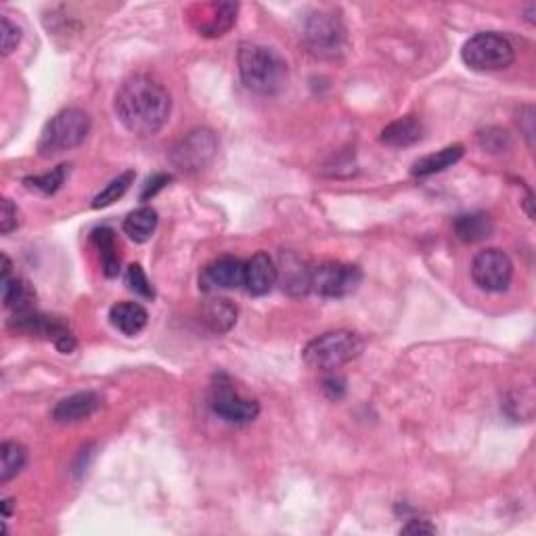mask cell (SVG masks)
I'll return each mask as SVG.
<instances>
[{
	"mask_svg": "<svg viewBox=\"0 0 536 536\" xmlns=\"http://www.w3.org/2000/svg\"><path fill=\"white\" fill-rule=\"evenodd\" d=\"M277 281H279V270L268 254L258 252L243 264V287L249 296H267Z\"/></svg>",
	"mask_w": 536,
	"mask_h": 536,
	"instance_id": "obj_12",
	"label": "cell"
},
{
	"mask_svg": "<svg viewBox=\"0 0 536 536\" xmlns=\"http://www.w3.org/2000/svg\"><path fill=\"white\" fill-rule=\"evenodd\" d=\"M168 182H172V176L170 174H153L151 179H147L145 187L141 191V201H149L158 195L161 189L168 187Z\"/></svg>",
	"mask_w": 536,
	"mask_h": 536,
	"instance_id": "obj_31",
	"label": "cell"
},
{
	"mask_svg": "<svg viewBox=\"0 0 536 536\" xmlns=\"http://www.w3.org/2000/svg\"><path fill=\"white\" fill-rule=\"evenodd\" d=\"M237 65H239L241 83L262 97H273L287 86V61L279 51L268 49V46L241 43L237 51Z\"/></svg>",
	"mask_w": 536,
	"mask_h": 536,
	"instance_id": "obj_2",
	"label": "cell"
},
{
	"mask_svg": "<svg viewBox=\"0 0 536 536\" xmlns=\"http://www.w3.org/2000/svg\"><path fill=\"white\" fill-rule=\"evenodd\" d=\"M365 350L363 337L348 329H336L310 339L302 352L304 363L318 371H334L355 361Z\"/></svg>",
	"mask_w": 536,
	"mask_h": 536,
	"instance_id": "obj_3",
	"label": "cell"
},
{
	"mask_svg": "<svg viewBox=\"0 0 536 536\" xmlns=\"http://www.w3.org/2000/svg\"><path fill=\"white\" fill-rule=\"evenodd\" d=\"M480 142L488 151L499 153L509 149V134L505 131H499V128H488L486 132L480 134Z\"/></svg>",
	"mask_w": 536,
	"mask_h": 536,
	"instance_id": "obj_29",
	"label": "cell"
},
{
	"mask_svg": "<svg viewBox=\"0 0 536 536\" xmlns=\"http://www.w3.org/2000/svg\"><path fill=\"white\" fill-rule=\"evenodd\" d=\"M453 229L463 243H478V241L488 239V237L492 235L494 225H492L491 216L476 212V214L457 216V219H454V222H453Z\"/></svg>",
	"mask_w": 536,
	"mask_h": 536,
	"instance_id": "obj_20",
	"label": "cell"
},
{
	"mask_svg": "<svg viewBox=\"0 0 536 536\" xmlns=\"http://www.w3.org/2000/svg\"><path fill=\"white\" fill-rule=\"evenodd\" d=\"M237 3H216L210 6H201V15L198 24V32L206 38H220L233 28L237 22Z\"/></svg>",
	"mask_w": 536,
	"mask_h": 536,
	"instance_id": "obj_15",
	"label": "cell"
},
{
	"mask_svg": "<svg viewBox=\"0 0 536 536\" xmlns=\"http://www.w3.org/2000/svg\"><path fill=\"white\" fill-rule=\"evenodd\" d=\"M300 38L315 57L336 59L344 53L346 28L336 13L315 11L304 17Z\"/></svg>",
	"mask_w": 536,
	"mask_h": 536,
	"instance_id": "obj_5",
	"label": "cell"
},
{
	"mask_svg": "<svg viewBox=\"0 0 536 536\" xmlns=\"http://www.w3.org/2000/svg\"><path fill=\"white\" fill-rule=\"evenodd\" d=\"M25 461H28V453H25L22 444L3 443V446H0V482L6 484L17 473H22Z\"/></svg>",
	"mask_w": 536,
	"mask_h": 536,
	"instance_id": "obj_23",
	"label": "cell"
},
{
	"mask_svg": "<svg viewBox=\"0 0 536 536\" xmlns=\"http://www.w3.org/2000/svg\"><path fill=\"white\" fill-rule=\"evenodd\" d=\"M363 281V270L355 264L321 262L310 267V291L321 297H346Z\"/></svg>",
	"mask_w": 536,
	"mask_h": 536,
	"instance_id": "obj_9",
	"label": "cell"
},
{
	"mask_svg": "<svg viewBox=\"0 0 536 536\" xmlns=\"http://www.w3.org/2000/svg\"><path fill=\"white\" fill-rule=\"evenodd\" d=\"M88 132H91V118L84 110L78 107H67L46 122L38 139V155L40 158H55L59 153L70 151V149L83 145Z\"/></svg>",
	"mask_w": 536,
	"mask_h": 536,
	"instance_id": "obj_4",
	"label": "cell"
},
{
	"mask_svg": "<svg viewBox=\"0 0 536 536\" xmlns=\"http://www.w3.org/2000/svg\"><path fill=\"white\" fill-rule=\"evenodd\" d=\"M219 151V139L210 128H193L170 151V164L179 172L195 174L208 168Z\"/></svg>",
	"mask_w": 536,
	"mask_h": 536,
	"instance_id": "obj_7",
	"label": "cell"
},
{
	"mask_svg": "<svg viewBox=\"0 0 536 536\" xmlns=\"http://www.w3.org/2000/svg\"><path fill=\"white\" fill-rule=\"evenodd\" d=\"M110 323L120 334L137 336L147 327L149 315L137 302H118L110 310Z\"/></svg>",
	"mask_w": 536,
	"mask_h": 536,
	"instance_id": "obj_16",
	"label": "cell"
},
{
	"mask_svg": "<svg viewBox=\"0 0 536 536\" xmlns=\"http://www.w3.org/2000/svg\"><path fill=\"white\" fill-rule=\"evenodd\" d=\"M422 139H424V124L417 118H413V115L392 122V124L384 128L382 137H379V141H382L384 145L396 147V149L411 147Z\"/></svg>",
	"mask_w": 536,
	"mask_h": 536,
	"instance_id": "obj_17",
	"label": "cell"
},
{
	"mask_svg": "<svg viewBox=\"0 0 536 536\" xmlns=\"http://www.w3.org/2000/svg\"><path fill=\"white\" fill-rule=\"evenodd\" d=\"M19 40H22V30L6 15L0 17V49H3L5 57L17 49Z\"/></svg>",
	"mask_w": 536,
	"mask_h": 536,
	"instance_id": "obj_28",
	"label": "cell"
},
{
	"mask_svg": "<svg viewBox=\"0 0 536 536\" xmlns=\"http://www.w3.org/2000/svg\"><path fill=\"white\" fill-rule=\"evenodd\" d=\"M11 260L3 256V279H0V287H3V302L5 308L15 312V315H25V312L34 310V302H36V294L30 287V283L22 279V277L11 275Z\"/></svg>",
	"mask_w": 536,
	"mask_h": 536,
	"instance_id": "obj_13",
	"label": "cell"
},
{
	"mask_svg": "<svg viewBox=\"0 0 536 536\" xmlns=\"http://www.w3.org/2000/svg\"><path fill=\"white\" fill-rule=\"evenodd\" d=\"M134 179H137V174H134V170H126V172H122L120 176H115V179L107 185L103 191H101L97 198L93 200V208L94 210H101V208H107L115 203L118 200H122L126 195L128 189L132 187Z\"/></svg>",
	"mask_w": 536,
	"mask_h": 536,
	"instance_id": "obj_25",
	"label": "cell"
},
{
	"mask_svg": "<svg viewBox=\"0 0 536 536\" xmlns=\"http://www.w3.org/2000/svg\"><path fill=\"white\" fill-rule=\"evenodd\" d=\"M67 174H70V166H57L46 174L28 176V179H24V185L28 187L30 191H36L40 195H53L63 187Z\"/></svg>",
	"mask_w": 536,
	"mask_h": 536,
	"instance_id": "obj_26",
	"label": "cell"
},
{
	"mask_svg": "<svg viewBox=\"0 0 536 536\" xmlns=\"http://www.w3.org/2000/svg\"><path fill=\"white\" fill-rule=\"evenodd\" d=\"M158 212L153 208L142 206L126 216L122 229H124L128 239H132L134 243H145L151 239L155 229H158Z\"/></svg>",
	"mask_w": 536,
	"mask_h": 536,
	"instance_id": "obj_21",
	"label": "cell"
},
{
	"mask_svg": "<svg viewBox=\"0 0 536 536\" xmlns=\"http://www.w3.org/2000/svg\"><path fill=\"white\" fill-rule=\"evenodd\" d=\"M19 227V212L9 198L3 200V206H0V233L11 235L13 230Z\"/></svg>",
	"mask_w": 536,
	"mask_h": 536,
	"instance_id": "obj_30",
	"label": "cell"
},
{
	"mask_svg": "<svg viewBox=\"0 0 536 536\" xmlns=\"http://www.w3.org/2000/svg\"><path fill=\"white\" fill-rule=\"evenodd\" d=\"M93 241L94 246L99 248L101 252V264H103V273L105 277H118L120 273V258L115 254V239H113V230L112 229H97L93 230Z\"/></svg>",
	"mask_w": 536,
	"mask_h": 536,
	"instance_id": "obj_24",
	"label": "cell"
},
{
	"mask_svg": "<svg viewBox=\"0 0 536 536\" xmlns=\"http://www.w3.org/2000/svg\"><path fill=\"white\" fill-rule=\"evenodd\" d=\"M126 285H128V289H131L134 296L142 297V300H153V297H155L153 285H151V281L147 279L145 270L141 268V264H131V267H128V270H126Z\"/></svg>",
	"mask_w": 536,
	"mask_h": 536,
	"instance_id": "obj_27",
	"label": "cell"
},
{
	"mask_svg": "<svg viewBox=\"0 0 536 536\" xmlns=\"http://www.w3.org/2000/svg\"><path fill=\"white\" fill-rule=\"evenodd\" d=\"M243 264L235 256H220L206 264L200 275V287L203 291H220V289H235L243 285Z\"/></svg>",
	"mask_w": 536,
	"mask_h": 536,
	"instance_id": "obj_11",
	"label": "cell"
},
{
	"mask_svg": "<svg viewBox=\"0 0 536 536\" xmlns=\"http://www.w3.org/2000/svg\"><path fill=\"white\" fill-rule=\"evenodd\" d=\"M400 532L403 534H434L436 532V526L430 524L427 520L413 518V520H409V524H404L403 528H400Z\"/></svg>",
	"mask_w": 536,
	"mask_h": 536,
	"instance_id": "obj_33",
	"label": "cell"
},
{
	"mask_svg": "<svg viewBox=\"0 0 536 536\" xmlns=\"http://www.w3.org/2000/svg\"><path fill=\"white\" fill-rule=\"evenodd\" d=\"M113 110L122 126L139 137H153L166 126L172 112L168 91L147 76H131L115 93Z\"/></svg>",
	"mask_w": 536,
	"mask_h": 536,
	"instance_id": "obj_1",
	"label": "cell"
},
{
	"mask_svg": "<svg viewBox=\"0 0 536 536\" xmlns=\"http://www.w3.org/2000/svg\"><path fill=\"white\" fill-rule=\"evenodd\" d=\"M463 153H465L463 145L444 147L436 153H430V155H425V158L417 160L411 168V174L419 176V179H425V176L444 172V170H449L451 166L457 164V161L463 158Z\"/></svg>",
	"mask_w": 536,
	"mask_h": 536,
	"instance_id": "obj_18",
	"label": "cell"
},
{
	"mask_svg": "<svg viewBox=\"0 0 536 536\" xmlns=\"http://www.w3.org/2000/svg\"><path fill=\"white\" fill-rule=\"evenodd\" d=\"M323 390H325V395H327L331 400H339L346 395V382L342 377L331 375L323 382Z\"/></svg>",
	"mask_w": 536,
	"mask_h": 536,
	"instance_id": "obj_32",
	"label": "cell"
},
{
	"mask_svg": "<svg viewBox=\"0 0 536 536\" xmlns=\"http://www.w3.org/2000/svg\"><path fill=\"white\" fill-rule=\"evenodd\" d=\"M279 279L283 281V289H287L291 296L308 294L310 291V267H307V264H304L300 258L294 256V254L283 256Z\"/></svg>",
	"mask_w": 536,
	"mask_h": 536,
	"instance_id": "obj_19",
	"label": "cell"
},
{
	"mask_svg": "<svg viewBox=\"0 0 536 536\" xmlns=\"http://www.w3.org/2000/svg\"><path fill=\"white\" fill-rule=\"evenodd\" d=\"M201 318L214 334H225L237 321V307L227 297H216L201 308Z\"/></svg>",
	"mask_w": 536,
	"mask_h": 536,
	"instance_id": "obj_22",
	"label": "cell"
},
{
	"mask_svg": "<svg viewBox=\"0 0 536 536\" xmlns=\"http://www.w3.org/2000/svg\"><path fill=\"white\" fill-rule=\"evenodd\" d=\"M210 409L219 415L222 422L233 425H248L260 413V404L254 398L241 396L230 384V379L219 375L210 388Z\"/></svg>",
	"mask_w": 536,
	"mask_h": 536,
	"instance_id": "obj_8",
	"label": "cell"
},
{
	"mask_svg": "<svg viewBox=\"0 0 536 536\" xmlns=\"http://www.w3.org/2000/svg\"><path fill=\"white\" fill-rule=\"evenodd\" d=\"M513 264L503 249L491 248L476 254L472 260V279L482 291L501 294L512 285Z\"/></svg>",
	"mask_w": 536,
	"mask_h": 536,
	"instance_id": "obj_10",
	"label": "cell"
},
{
	"mask_svg": "<svg viewBox=\"0 0 536 536\" xmlns=\"http://www.w3.org/2000/svg\"><path fill=\"white\" fill-rule=\"evenodd\" d=\"M461 59L476 72H501L513 63L515 49L503 34L480 32L463 44Z\"/></svg>",
	"mask_w": 536,
	"mask_h": 536,
	"instance_id": "obj_6",
	"label": "cell"
},
{
	"mask_svg": "<svg viewBox=\"0 0 536 536\" xmlns=\"http://www.w3.org/2000/svg\"><path fill=\"white\" fill-rule=\"evenodd\" d=\"M101 409V396L97 392H76V395L59 400L53 409L51 417L57 424H76L84 422Z\"/></svg>",
	"mask_w": 536,
	"mask_h": 536,
	"instance_id": "obj_14",
	"label": "cell"
}]
</instances>
